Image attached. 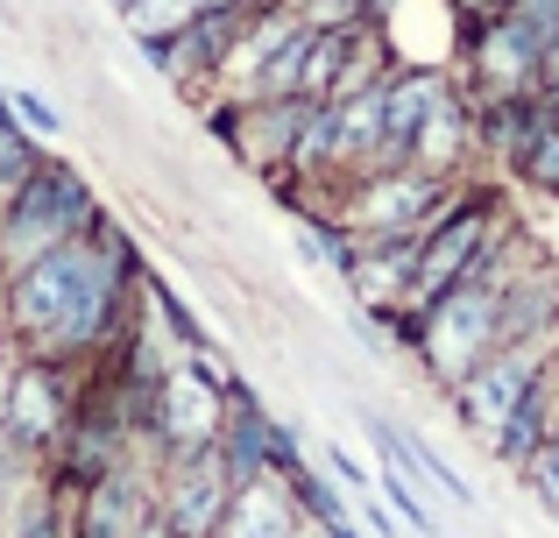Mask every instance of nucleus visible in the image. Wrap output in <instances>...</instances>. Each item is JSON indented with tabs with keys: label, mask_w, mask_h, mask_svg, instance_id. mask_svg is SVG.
Returning a JSON list of instances; mask_svg holds the SVG:
<instances>
[{
	"label": "nucleus",
	"mask_w": 559,
	"mask_h": 538,
	"mask_svg": "<svg viewBox=\"0 0 559 538\" xmlns=\"http://www.w3.org/2000/svg\"><path fill=\"white\" fill-rule=\"evenodd\" d=\"M411 270H418V235H355V255L341 263V290L355 298V312H369L390 333L411 298Z\"/></svg>",
	"instance_id": "6e6552de"
},
{
	"label": "nucleus",
	"mask_w": 559,
	"mask_h": 538,
	"mask_svg": "<svg viewBox=\"0 0 559 538\" xmlns=\"http://www.w3.org/2000/svg\"><path fill=\"white\" fill-rule=\"evenodd\" d=\"M510 184H524L532 199H552V206H559V121H546V113L532 121L518 164H510Z\"/></svg>",
	"instance_id": "9b49d317"
},
{
	"label": "nucleus",
	"mask_w": 559,
	"mask_h": 538,
	"mask_svg": "<svg viewBox=\"0 0 559 538\" xmlns=\"http://www.w3.org/2000/svg\"><path fill=\"white\" fill-rule=\"evenodd\" d=\"M319 538H369V531H361L355 511H347V517H333V525H319Z\"/></svg>",
	"instance_id": "a211bd4d"
},
{
	"label": "nucleus",
	"mask_w": 559,
	"mask_h": 538,
	"mask_svg": "<svg viewBox=\"0 0 559 538\" xmlns=\"http://www.w3.org/2000/svg\"><path fill=\"white\" fill-rule=\"evenodd\" d=\"M142 249L114 213H99L79 241L50 249L43 263L14 270L0 284V340L50 361H93L128 340L142 284Z\"/></svg>",
	"instance_id": "f257e3e1"
},
{
	"label": "nucleus",
	"mask_w": 559,
	"mask_h": 538,
	"mask_svg": "<svg viewBox=\"0 0 559 538\" xmlns=\"http://www.w3.org/2000/svg\"><path fill=\"white\" fill-rule=\"evenodd\" d=\"M546 57H559V28H552V50H546Z\"/></svg>",
	"instance_id": "4be33fe9"
},
{
	"label": "nucleus",
	"mask_w": 559,
	"mask_h": 538,
	"mask_svg": "<svg viewBox=\"0 0 559 538\" xmlns=\"http://www.w3.org/2000/svg\"><path fill=\"white\" fill-rule=\"evenodd\" d=\"M510 227H518V213H510L503 184L481 178L475 192L461 199V206L439 213V220L418 235V270H411V298H404V312H425V304H432L447 284H461V276L475 270L481 255H489L496 241L510 235Z\"/></svg>",
	"instance_id": "7ed1b4c3"
},
{
	"label": "nucleus",
	"mask_w": 559,
	"mask_h": 538,
	"mask_svg": "<svg viewBox=\"0 0 559 538\" xmlns=\"http://www.w3.org/2000/svg\"><path fill=\"white\" fill-rule=\"evenodd\" d=\"M305 107H312V99H213L199 121L213 128L219 142H227L241 170L270 178V170H284V164H290V150H298V121H305Z\"/></svg>",
	"instance_id": "0eeeda50"
},
{
	"label": "nucleus",
	"mask_w": 559,
	"mask_h": 538,
	"mask_svg": "<svg viewBox=\"0 0 559 538\" xmlns=\"http://www.w3.org/2000/svg\"><path fill=\"white\" fill-rule=\"evenodd\" d=\"M546 50L524 14H496L481 28H461V50H453V79H461L467 107H489V99H538V79H546Z\"/></svg>",
	"instance_id": "39448f33"
},
{
	"label": "nucleus",
	"mask_w": 559,
	"mask_h": 538,
	"mask_svg": "<svg viewBox=\"0 0 559 538\" xmlns=\"http://www.w3.org/2000/svg\"><path fill=\"white\" fill-rule=\"evenodd\" d=\"M538 113L559 121V57H546V79H538Z\"/></svg>",
	"instance_id": "f3484780"
},
{
	"label": "nucleus",
	"mask_w": 559,
	"mask_h": 538,
	"mask_svg": "<svg viewBox=\"0 0 559 538\" xmlns=\"http://www.w3.org/2000/svg\"><path fill=\"white\" fill-rule=\"evenodd\" d=\"M14 121V113H8V85H0V128H8Z\"/></svg>",
	"instance_id": "6ab92c4d"
},
{
	"label": "nucleus",
	"mask_w": 559,
	"mask_h": 538,
	"mask_svg": "<svg viewBox=\"0 0 559 538\" xmlns=\"http://www.w3.org/2000/svg\"><path fill=\"white\" fill-rule=\"evenodd\" d=\"M518 482L532 489V503H538V511H546L552 525H559V432H552V440H546V446H538V454L518 468Z\"/></svg>",
	"instance_id": "4468645a"
},
{
	"label": "nucleus",
	"mask_w": 559,
	"mask_h": 538,
	"mask_svg": "<svg viewBox=\"0 0 559 538\" xmlns=\"http://www.w3.org/2000/svg\"><path fill=\"white\" fill-rule=\"evenodd\" d=\"M213 8H227V0H135V8L121 14V28H128V43H142V36H178V28H191L199 14H213Z\"/></svg>",
	"instance_id": "f8f14e48"
},
{
	"label": "nucleus",
	"mask_w": 559,
	"mask_h": 538,
	"mask_svg": "<svg viewBox=\"0 0 559 538\" xmlns=\"http://www.w3.org/2000/svg\"><path fill=\"white\" fill-rule=\"evenodd\" d=\"M99 192L79 178V170L64 164V156L43 150L36 170H28L22 184H14L8 199H0V284H8L14 270L43 263L50 249H64V241H79L85 227L99 220Z\"/></svg>",
	"instance_id": "f03ea898"
},
{
	"label": "nucleus",
	"mask_w": 559,
	"mask_h": 538,
	"mask_svg": "<svg viewBox=\"0 0 559 538\" xmlns=\"http://www.w3.org/2000/svg\"><path fill=\"white\" fill-rule=\"evenodd\" d=\"M552 355H559V319H552V326H538V333H524V340H503L496 355H481L475 369H467L461 383L447 390L453 426H461L467 440L489 446L496 432L510 426V411L524 404V390L538 383V369H546Z\"/></svg>",
	"instance_id": "20e7f679"
},
{
	"label": "nucleus",
	"mask_w": 559,
	"mask_h": 538,
	"mask_svg": "<svg viewBox=\"0 0 559 538\" xmlns=\"http://www.w3.org/2000/svg\"><path fill=\"white\" fill-rule=\"evenodd\" d=\"M107 8H114V14H128V8H135V0H107Z\"/></svg>",
	"instance_id": "412c9836"
},
{
	"label": "nucleus",
	"mask_w": 559,
	"mask_h": 538,
	"mask_svg": "<svg viewBox=\"0 0 559 538\" xmlns=\"http://www.w3.org/2000/svg\"><path fill=\"white\" fill-rule=\"evenodd\" d=\"M8 113H14V121H22L36 142H57V135H64V107H57V99H43L36 85H8Z\"/></svg>",
	"instance_id": "ddd939ff"
},
{
	"label": "nucleus",
	"mask_w": 559,
	"mask_h": 538,
	"mask_svg": "<svg viewBox=\"0 0 559 538\" xmlns=\"http://www.w3.org/2000/svg\"><path fill=\"white\" fill-rule=\"evenodd\" d=\"M319 468H326L333 482L347 489V497H369V489H376V475L361 468V454H347L341 440H319Z\"/></svg>",
	"instance_id": "2eb2a0df"
},
{
	"label": "nucleus",
	"mask_w": 559,
	"mask_h": 538,
	"mask_svg": "<svg viewBox=\"0 0 559 538\" xmlns=\"http://www.w3.org/2000/svg\"><path fill=\"white\" fill-rule=\"evenodd\" d=\"M298 525L305 517H298V503H290V489L276 482V475H255V482H241L227 497L213 538H290Z\"/></svg>",
	"instance_id": "9d476101"
},
{
	"label": "nucleus",
	"mask_w": 559,
	"mask_h": 538,
	"mask_svg": "<svg viewBox=\"0 0 559 538\" xmlns=\"http://www.w3.org/2000/svg\"><path fill=\"white\" fill-rule=\"evenodd\" d=\"M439 8L453 14V28H481V22H496L510 0H439Z\"/></svg>",
	"instance_id": "dca6fc26"
},
{
	"label": "nucleus",
	"mask_w": 559,
	"mask_h": 538,
	"mask_svg": "<svg viewBox=\"0 0 559 538\" xmlns=\"http://www.w3.org/2000/svg\"><path fill=\"white\" fill-rule=\"evenodd\" d=\"M234 475L219 461V446H191V454H164L156 461V517L170 525V538H213L219 511L234 497Z\"/></svg>",
	"instance_id": "423d86ee"
},
{
	"label": "nucleus",
	"mask_w": 559,
	"mask_h": 538,
	"mask_svg": "<svg viewBox=\"0 0 559 538\" xmlns=\"http://www.w3.org/2000/svg\"><path fill=\"white\" fill-rule=\"evenodd\" d=\"M219 418H227V390H213L199 369H170L156 383V454H191V446L219 440Z\"/></svg>",
	"instance_id": "1a4fd4ad"
},
{
	"label": "nucleus",
	"mask_w": 559,
	"mask_h": 538,
	"mask_svg": "<svg viewBox=\"0 0 559 538\" xmlns=\"http://www.w3.org/2000/svg\"><path fill=\"white\" fill-rule=\"evenodd\" d=\"M290 538H319V525H298V531H290Z\"/></svg>",
	"instance_id": "aec40b11"
}]
</instances>
